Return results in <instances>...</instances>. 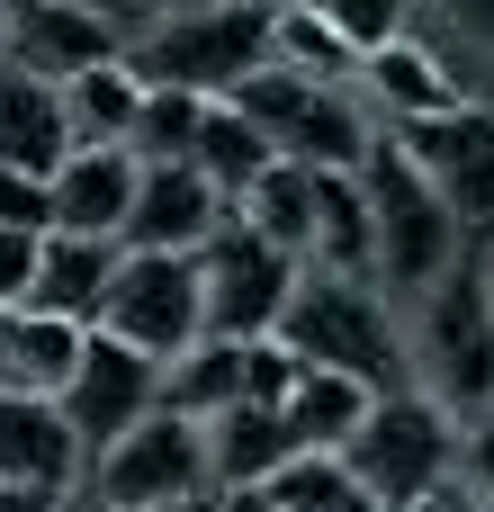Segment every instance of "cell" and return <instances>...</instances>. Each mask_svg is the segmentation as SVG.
Here are the masks:
<instances>
[{"mask_svg":"<svg viewBox=\"0 0 494 512\" xmlns=\"http://www.w3.org/2000/svg\"><path fill=\"white\" fill-rule=\"evenodd\" d=\"M297 369H324V378H351L369 396H396L405 387V342H396V315L378 288L360 279H324V270H297L288 306H279V333H270Z\"/></svg>","mask_w":494,"mask_h":512,"instance_id":"6da1fadb","label":"cell"},{"mask_svg":"<svg viewBox=\"0 0 494 512\" xmlns=\"http://www.w3.org/2000/svg\"><path fill=\"white\" fill-rule=\"evenodd\" d=\"M360 198H369V252H378V288L432 297L459 261V225L450 207L414 180V162L396 153V135H369L360 153Z\"/></svg>","mask_w":494,"mask_h":512,"instance_id":"7a4b0ae2","label":"cell"},{"mask_svg":"<svg viewBox=\"0 0 494 512\" xmlns=\"http://www.w3.org/2000/svg\"><path fill=\"white\" fill-rule=\"evenodd\" d=\"M342 468H351V486L378 512H405V504H423L441 477H459V423L432 396L396 387V396H378L360 414V432L342 441Z\"/></svg>","mask_w":494,"mask_h":512,"instance_id":"3957f363","label":"cell"},{"mask_svg":"<svg viewBox=\"0 0 494 512\" xmlns=\"http://www.w3.org/2000/svg\"><path fill=\"white\" fill-rule=\"evenodd\" d=\"M135 90H189V99H234L270 63V9H180L162 18L135 54H117Z\"/></svg>","mask_w":494,"mask_h":512,"instance_id":"277c9868","label":"cell"},{"mask_svg":"<svg viewBox=\"0 0 494 512\" xmlns=\"http://www.w3.org/2000/svg\"><path fill=\"white\" fill-rule=\"evenodd\" d=\"M261 144H270V162H306V171H360V153H369V126H360V108L333 90V81H306V72H279V63H261L234 99H225Z\"/></svg>","mask_w":494,"mask_h":512,"instance_id":"5b68a950","label":"cell"},{"mask_svg":"<svg viewBox=\"0 0 494 512\" xmlns=\"http://www.w3.org/2000/svg\"><path fill=\"white\" fill-rule=\"evenodd\" d=\"M423 369H432V405L459 432L494 414V297H486V261H468V252L423 297Z\"/></svg>","mask_w":494,"mask_h":512,"instance_id":"8992f818","label":"cell"},{"mask_svg":"<svg viewBox=\"0 0 494 512\" xmlns=\"http://www.w3.org/2000/svg\"><path fill=\"white\" fill-rule=\"evenodd\" d=\"M189 270H198V324H207V342H270V333H279V306H288V288H297V261L270 252L234 207H225L216 234L189 252Z\"/></svg>","mask_w":494,"mask_h":512,"instance_id":"52a82bcc","label":"cell"},{"mask_svg":"<svg viewBox=\"0 0 494 512\" xmlns=\"http://www.w3.org/2000/svg\"><path fill=\"white\" fill-rule=\"evenodd\" d=\"M90 333L126 342V351L153 360V369L189 360V351L207 342V324H198V270L171 261V252H117V279H108Z\"/></svg>","mask_w":494,"mask_h":512,"instance_id":"ba28073f","label":"cell"},{"mask_svg":"<svg viewBox=\"0 0 494 512\" xmlns=\"http://www.w3.org/2000/svg\"><path fill=\"white\" fill-rule=\"evenodd\" d=\"M189 495H216V486H207V441H198V423L171 414V405H153V414L90 468V504H108V512H153V504H189Z\"/></svg>","mask_w":494,"mask_h":512,"instance_id":"9c48e42d","label":"cell"},{"mask_svg":"<svg viewBox=\"0 0 494 512\" xmlns=\"http://www.w3.org/2000/svg\"><path fill=\"white\" fill-rule=\"evenodd\" d=\"M162 405V369L153 360H135L126 342H108V333H81V360H72V378H63V396H54V414H63V432H72V450L99 468L144 414Z\"/></svg>","mask_w":494,"mask_h":512,"instance_id":"30bf717a","label":"cell"},{"mask_svg":"<svg viewBox=\"0 0 494 512\" xmlns=\"http://www.w3.org/2000/svg\"><path fill=\"white\" fill-rule=\"evenodd\" d=\"M396 153L414 162V180L450 207L459 234H494V117L486 108H441L396 126Z\"/></svg>","mask_w":494,"mask_h":512,"instance_id":"8fae6325","label":"cell"},{"mask_svg":"<svg viewBox=\"0 0 494 512\" xmlns=\"http://www.w3.org/2000/svg\"><path fill=\"white\" fill-rule=\"evenodd\" d=\"M216 189L189 171V162H144L135 171V198H126V225H117V252H171L189 261L207 234H216Z\"/></svg>","mask_w":494,"mask_h":512,"instance_id":"7c38bea8","label":"cell"},{"mask_svg":"<svg viewBox=\"0 0 494 512\" xmlns=\"http://www.w3.org/2000/svg\"><path fill=\"white\" fill-rule=\"evenodd\" d=\"M9 63L63 90L72 72L117 63V27H108L99 9H81V0H18V9H9Z\"/></svg>","mask_w":494,"mask_h":512,"instance_id":"4fadbf2b","label":"cell"},{"mask_svg":"<svg viewBox=\"0 0 494 512\" xmlns=\"http://www.w3.org/2000/svg\"><path fill=\"white\" fill-rule=\"evenodd\" d=\"M126 198H135V162L126 153H63V171L45 180V234L117 243Z\"/></svg>","mask_w":494,"mask_h":512,"instance_id":"5bb4252c","label":"cell"},{"mask_svg":"<svg viewBox=\"0 0 494 512\" xmlns=\"http://www.w3.org/2000/svg\"><path fill=\"white\" fill-rule=\"evenodd\" d=\"M198 441H207V486L216 495H261L297 459V441L270 405H225L216 423H198Z\"/></svg>","mask_w":494,"mask_h":512,"instance_id":"9a60e30c","label":"cell"},{"mask_svg":"<svg viewBox=\"0 0 494 512\" xmlns=\"http://www.w3.org/2000/svg\"><path fill=\"white\" fill-rule=\"evenodd\" d=\"M63 153H72V135H63V90L36 81V72H18V63H0V171L54 180Z\"/></svg>","mask_w":494,"mask_h":512,"instance_id":"2e32d148","label":"cell"},{"mask_svg":"<svg viewBox=\"0 0 494 512\" xmlns=\"http://www.w3.org/2000/svg\"><path fill=\"white\" fill-rule=\"evenodd\" d=\"M108 279H117V243L45 234V243H36V279H27V306H36V315H54V324H72V333H90V324H99Z\"/></svg>","mask_w":494,"mask_h":512,"instance_id":"e0dca14e","label":"cell"},{"mask_svg":"<svg viewBox=\"0 0 494 512\" xmlns=\"http://www.w3.org/2000/svg\"><path fill=\"white\" fill-rule=\"evenodd\" d=\"M72 468H81V450H72L63 414L36 405V396H0V486L72 495Z\"/></svg>","mask_w":494,"mask_h":512,"instance_id":"ac0fdd59","label":"cell"},{"mask_svg":"<svg viewBox=\"0 0 494 512\" xmlns=\"http://www.w3.org/2000/svg\"><path fill=\"white\" fill-rule=\"evenodd\" d=\"M72 360H81V333L72 324H54L36 306H0V396L54 405L63 378H72Z\"/></svg>","mask_w":494,"mask_h":512,"instance_id":"d6986e66","label":"cell"},{"mask_svg":"<svg viewBox=\"0 0 494 512\" xmlns=\"http://www.w3.org/2000/svg\"><path fill=\"white\" fill-rule=\"evenodd\" d=\"M324 279H360L378 288V252H369V198H360V171H315V252H306Z\"/></svg>","mask_w":494,"mask_h":512,"instance_id":"ffe728a7","label":"cell"},{"mask_svg":"<svg viewBox=\"0 0 494 512\" xmlns=\"http://www.w3.org/2000/svg\"><path fill=\"white\" fill-rule=\"evenodd\" d=\"M270 252H288L297 270H306V252H315V171L306 162H270L252 189H243V207H234Z\"/></svg>","mask_w":494,"mask_h":512,"instance_id":"44dd1931","label":"cell"},{"mask_svg":"<svg viewBox=\"0 0 494 512\" xmlns=\"http://www.w3.org/2000/svg\"><path fill=\"white\" fill-rule=\"evenodd\" d=\"M135 72L126 63H99V72H72L63 81V135L72 153H126V126H135Z\"/></svg>","mask_w":494,"mask_h":512,"instance_id":"7402d4cb","label":"cell"},{"mask_svg":"<svg viewBox=\"0 0 494 512\" xmlns=\"http://www.w3.org/2000/svg\"><path fill=\"white\" fill-rule=\"evenodd\" d=\"M369 405H378L369 387H351V378H324V369H297V387H288L279 423H288V441H297V450H315V459H342V441L360 432V414H369Z\"/></svg>","mask_w":494,"mask_h":512,"instance_id":"603a6c76","label":"cell"},{"mask_svg":"<svg viewBox=\"0 0 494 512\" xmlns=\"http://www.w3.org/2000/svg\"><path fill=\"white\" fill-rule=\"evenodd\" d=\"M189 171L216 189V207H243V189L270 171V144H261V135H252V126L225 108V99H207V108H198V144H189Z\"/></svg>","mask_w":494,"mask_h":512,"instance_id":"cb8c5ba5","label":"cell"},{"mask_svg":"<svg viewBox=\"0 0 494 512\" xmlns=\"http://www.w3.org/2000/svg\"><path fill=\"white\" fill-rule=\"evenodd\" d=\"M360 72H369V90L396 108V126H414V117H441V108H468V99L450 90V72H441L423 45H405V36H396V45H378Z\"/></svg>","mask_w":494,"mask_h":512,"instance_id":"d4e9b609","label":"cell"},{"mask_svg":"<svg viewBox=\"0 0 494 512\" xmlns=\"http://www.w3.org/2000/svg\"><path fill=\"white\" fill-rule=\"evenodd\" d=\"M243 351L252 342H198L189 360L162 369V405L189 414V423H216L225 405H243Z\"/></svg>","mask_w":494,"mask_h":512,"instance_id":"484cf974","label":"cell"},{"mask_svg":"<svg viewBox=\"0 0 494 512\" xmlns=\"http://www.w3.org/2000/svg\"><path fill=\"white\" fill-rule=\"evenodd\" d=\"M270 63H279V72H306V81H333V90H342V72H360V54L324 27L306 0H297V9H270Z\"/></svg>","mask_w":494,"mask_h":512,"instance_id":"4316f807","label":"cell"},{"mask_svg":"<svg viewBox=\"0 0 494 512\" xmlns=\"http://www.w3.org/2000/svg\"><path fill=\"white\" fill-rule=\"evenodd\" d=\"M261 504H270V512H378L360 486H351L342 459H315V450H297V459L261 486Z\"/></svg>","mask_w":494,"mask_h":512,"instance_id":"83f0119b","label":"cell"},{"mask_svg":"<svg viewBox=\"0 0 494 512\" xmlns=\"http://www.w3.org/2000/svg\"><path fill=\"white\" fill-rule=\"evenodd\" d=\"M198 108H207V99H189V90H144V99H135V126H126V162H135V171H144V162H189Z\"/></svg>","mask_w":494,"mask_h":512,"instance_id":"f1b7e54d","label":"cell"},{"mask_svg":"<svg viewBox=\"0 0 494 512\" xmlns=\"http://www.w3.org/2000/svg\"><path fill=\"white\" fill-rule=\"evenodd\" d=\"M306 9H315V18L360 54V63H369L378 45H396V36H405V18H414V0H306Z\"/></svg>","mask_w":494,"mask_h":512,"instance_id":"f546056e","label":"cell"},{"mask_svg":"<svg viewBox=\"0 0 494 512\" xmlns=\"http://www.w3.org/2000/svg\"><path fill=\"white\" fill-rule=\"evenodd\" d=\"M288 387H297V360H288L279 342H252V351H243V405H270V414H279Z\"/></svg>","mask_w":494,"mask_h":512,"instance_id":"4dcf8cb0","label":"cell"},{"mask_svg":"<svg viewBox=\"0 0 494 512\" xmlns=\"http://www.w3.org/2000/svg\"><path fill=\"white\" fill-rule=\"evenodd\" d=\"M0 234H45V180L0 171Z\"/></svg>","mask_w":494,"mask_h":512,"instance_id":"1f68e13d","label":"cell"},{"mask_svg":"<svg viewBox=\"0 0 494 512\" xmlns=\"http://www.w3.org/2000/svg\"><path fill=\"white\" fill-rule=\"evenodd\" d=\"M36 243H45V234H0V306H27V279H36Z\"/></svg>","mask_w":494,"mask_h":512,"instance_id":"d6a6232c","label":"cell"},{"mask_svg":"<svg viewBox=\"0 0 494 512\" xmlns=\"http://www.w3.org/2000/svg\"><path fill=\"white\" fill-rule=\"evenodd\" d=\"M441 18H450L468 45H486V54H494V0H441Z\"/></svg>","mask_w":494,"mask_h":512,"instance_id":"836d02e7","label":"cell"},{"mask_svg":"<svg viewBox=\"0 0 494 512\" xmlns=\"http://www.w3.org/2000/svg\"><path fill=\"white\" fill-rule=\"evenodd\" d=\"M468 477H477V495H486V512H494V414L477 423V441H468Z\"/></svg>","mask_w":494,"mask_h":512,"instance_id":"e575fe53","label":"cell"},{"mask_svg":"<svg viewBox=\"0 0 494 512\" xmlns=\"http://www.w3.org/2000/svg\"><path fill=\"white\" fill-rule=\"evenodd\" d=\"M405 512H477V495H468V486H459V477H441V486H432V495H423V504H405Z\"/></svg>","mask_w":494,"mask_h":512,"instance_id":"d590c367","label":"cell"},{"mask_svg":"<svg viewBox=\"0 0 494 512\" xmlns=\"http://www.w3.org/2000/svg\"><path fill=\"white\" fill-rule=\"evenodd\" d=\"M72 495H36V486H0V512H63Z\"/></svg>","mask_w":494,"mask_h":512,"instance_id":"8d00e7d4","label":"cell"},{"mask_svg":"<svg viewBox=\"0 0 494 512\" xmlns=\"http://www.w3.org/2000/svg\"><path fill=\"white\" fill-rule=\"evenodd\" d=\"M162 9L180 18V9H297V0H162Z\"/></svg>","mask_w":494,"mask_h":512,"instance_id":"74e56055","label":"cell"},{"mask_svg":"<svg viewBox=\"0 0 494 512\" xmlns=\"http://www.w3.org/2000/svg\"><path fill=\"white\" fill-rule=\"evenodd\" d=\"M153 512H225L216 495H189V504H153Z\"/></svg>","mask_w":494,"mask_h":512,"instance_id":"f35d334b","label":"cell"},{"mask_svg":"<svg viewBox=\"0 0 494 512\" xmlns=\"http://www.w3.org/2000/svg\"><path fill=\"white\" fill-rule=\"evenodd\" d=\"M216 504H225V512H270L261 495H216Z\"/></svg>","mask_w":494,"mask_h":512,"instance_id":"ab89813d","label":"cell"},{"mask_svg":"<svg viewBox=\"0 0 494 512\" xmlns=\"http://www.w3.org/2000/svg\"><path fill=\"white\" fill-rule=\"evenodd\" d=\"M0 63H9V9H0Z\"/></svg>","mask_w":494,"mask_h":512,"instance_id":"60d3db41","label":"cell"},{"mask_svg":"<svg viewBox=\"0 0 494 512\" xmlns=\"http://www.w3.org/2000/svg\"><path fill=\"white\" fill-rule=\"evenodd\" d=\"M63 512H108V504H90V495H81V504H63Z\"/></svg>","mask_w":494,"mask_h":512,"instance_id":"b9f144b4","label":"cell"},{"mask_svg":"<svg viewBox=\"0 0 494 512\" xmlns=\"http://www.w3.org/2000/svg\"><path fill=\"white\" fill-rule=\"evenodd\" d=\"M0 9H18V0H0Z\"/></svg>","mask_w":494,"mask_h":512,"instance_id":"7bdbcfd3","label":"cell"}]
</instances>
